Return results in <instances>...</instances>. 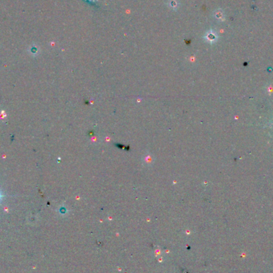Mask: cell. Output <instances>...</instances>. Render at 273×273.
Wrapping results in <instances>:
<instances>
[{
	"mask_svg": "<svg viewBox=\"0 0 273 273\" xmlns=\"http://www.w3.org/2000/svg\"><path fill=\"white\" fill-rule=\"evenodd\" d=\"M2 196H2V194H1V193H0V200L2 199Z\"/></svg>",
	"mask_w": 273,
	"mask_h": 273,
	"instance_id": "6da1fadb",
	"label": "cell"
}]
</instances>
